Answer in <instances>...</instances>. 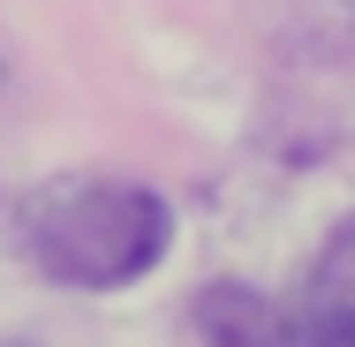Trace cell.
Returning a JSON list of instances; mask_svg holds the SVG:
<instances>
[{
  "label": "cell",
  "instance_id": "2",
  "mask_svg": "<svg viewBox=\"0 0 355 347\" xmlns=\"http://www.w3.org/2000/svg\"><path fill=\"white\" fill-rule=\"evenodd\" d=\"M287 347H355V219L333 226L302 294L287 302Z\"/></svg>",
  "mask_w": 355,
  "mask_h": 347
},
{
  "label": "cell",
  "instance_id": "1",
  "mask_svg": "<svg viewBox=\"0 0 355 347\" xmlns=\"http://www.w3.org/2000/svg\"><path fill=\"white\" fill-rule=\"evenodd\" d=\"M166 242H174V211H166V197H151L137 181L61 189L31 219V257L61 287H91V294L144 279L166 257Z\"/></svg>",
  "mask_w": 355,
  "mask_h": 347
},
{
  "label": "cell",
  "instance_id": "3",
  "mask_svg": "<svg viewBox=\"0 0 355 347\" xmlns=\"http://www.w3.org/2000/svg\"><path fill=\"white\" fill-rule=\"evenodd\" d=\"M197 340L205 347H287V310L257 287H205L197 294Z\"/></svg>",
  "mask_w": 355,
  "mask_h": 347
}]
</instances>
